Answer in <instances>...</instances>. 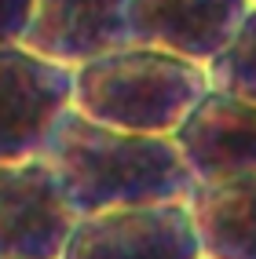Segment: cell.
Wrapping results in <instances>:
<instances>
[{"label":"cell","instance_id":"1","mask_svg":"<svg viewBox=\"0 0 256 259\" xmlns=\"http://www.w3.org/2000/svg\"><path fill=\"white\" fill-rule=\"evenodd\" d=\"M41 157L74 215L121 204L187 201L194 190V176L172 135L110 128L74 106L59 117Z\"/></svg>","mask_w":256,"mask_h":259},{"label":"cell","instance_id":"2","mask_svg":"<svg viewBox=\"0 0 256 259\" xmlns=\"http://www.w3.org/2000/svg\"><path fill=\"white\" fill-rule=\"evenodd\" d=\"M209 88L205 62L150 44H125L74 66L70 106L110 128L172 135Z\"/></svg>","mask_w":256,"mask_h":259},{"label":"cell","instance_id":"3","mask_svg":"<svg viewBox=\"0 0 256 259\" xmlns=\"http://www.w3.org/2000/svg\"><path fill=\"white\" fill-rule=\"evenodd\" d=\"M59 259H201V245L187 201H154L77 215Z\"/></svg>","mask_w":256,"mask_h":259},{"label":"cell","instance_id":"4","mask_svg":"<svg viewBox=\"0 0 256 259\" xmlns=\"http://www.w3.org/2000/svg\"><path fill=\"white\" fill-rule=\"evenodd\" d=\"M74 70L0 40V164L41 157L59 117L70 110Z\"/></svg>","mask_w":256,"mask_h":259},{"label":"cell","instance_id":"5","mask_svg":"<svg viewBox=\"0 0 256 259\" xmlns=\"http://www.w3.org/2000/svg\"><path fill=\"white\" fill-rule=\"evenodd\" d=\"M74 219L44 157L0 164V259H59Z\"/></svg>","mask_w":256,"mask_h":259},{"label":"cell","instance_id":"6","mask_svg":"<svg viewBox=\"0 0 256 259\" xmlns=\"http://www.w3.org/2000/svg\"><path fill=\"white\" fill-rule=\"evenodd\" d=\"M132 0H29L19 29L22 48L59 66H81L114 48L132 44Z\"/></svg>","mask_w":256,"mask_h":259},{"label":"cell","instance_id":"7","mask_svg":"<svg viewBox=\"0 0 256 259\" xmlns=\"http://www.w3.org/2000/svg\"><path fill=\"white\" fill-rule=\"evenodd\" d=\"M172 139L194 183L256 171V99L209 88Z\"/></svg>","mask_w":256,"mask_h":259},{"label":"cell","instance_id":"8","mask_svg":"<svg viewBox=\"0 0 256 259\" xmlns=\"http://www.w3.org/2000/svg\"><path fill=\"white\" fill-rule=\"evenodd\" d=\"M252 0H132V44H150L209 66L249 15Z\"/></svg>","mask_w":256,"mask_h":259},{"label":"cell","instance_id":"9","mask_svg":"<svg viewBox=\"0 0 256 259\" xmlns=\"http://www.w3.org/2000/svg\"><path fill=\"white\" fill-rule=\"evenodd\" d=\"M187 208L201 259H256V171L194 183Z\"/></svg>","mask_w":256,"mask_h":259},{"label":"cell","instance_id":"10","mask_svg":"<svg viewBox=\"0 0 256 259\" xmlns=\"http://www.w3.org/2000/svg\"><path fill=\"white\" fill-rule=\"evenodd\" d=\"M209 80L220 92L256 99V4L249 8L242 26L234 29L227 48L209 62Z\"/></svg>","mask_w":256,"mask_h":259},{"label":"cell","instance_id":"11","mask_svg":"<svg viewBox=\"0 0 256 259\" xmlns=\"http://www.w3.org/2000/svg\"><path fill=\"white\" fill-rule=\"evenodd\" d=\"M29 0H0V40H15L26 22Z\"/></svg>","mask_w":256,"mask_h":259},{"label":"cell","instance_id":"12","mask_svg":"<svg viewBox=\"0 0 256 259\" xmlns=\"http://www.w3.org/2000/svg\"><path fill=\"white\" fill-rule=\"evenodd\" d=\"M252 4H256V0H252Z\"/></svg>","mask_w":256,"mask_h":259}]
</instances>
